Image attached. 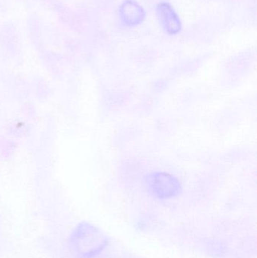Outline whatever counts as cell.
<instances>
[{
  "label": "cell",
  "mask_w": 257,
  "mask_h": 258,
  "mask_svg": "<svg viewBox=\"0 0 257 258\" xmlns=\"http://www.w3.org/2000/svg\"><path fill=\"white\" fill-rule=\"evenodd\" d=\"M109 242V238L101 229L82 222L70 235L69 248L74 258H95L107 248Z\"/></svg>",
  "instance_id": "cell-1"
},
{
  "label": "cell",
  "mask_w": 257,
  "mask_h": 258,
  "mask_svg": "<svg viewBox=\"0 0 257 258\" xmlns=\"http://www.w3.org/2000/svg\"><path fill=\"white\" fill-rule=\"evenodd\" d=\"M156 15L158 21L166 33L170 36L181 31L182 22L179 15L169 3L163 2L156 6Z\"/></svg>",
  "instance_id": "cell-3"
},
{
  "label": "cell",
  "mask_w": 257,
  "mask_h": 258,
  "mask_svg": "<svg viewBox=\"0 0 257 258\" xmlns=\"http://www.w3.org/2000/svg\"><path fill=\"white\" fill-rule=\"evenodd\" d=\"M149 192L160 200H167L179 195L181 186L176 177L166 173L156 172L146 177Z\"/></svg>",
  "instance_id": "cell-2"
},
{
  "label": "cell",
  "mask_w": 257,
  "mask_h": 258,
  "mask_svg": "<svg viewBox=\"0 0 257 258\" xmlns=\"http://www.w3.org/2000/svg\"><path fill=\"white\" fill-rule=\"evenodd\" d=\"M121 21L128 27L142 24L146 18L144 9L135 0H125L119 9Z\"/></svg>",
  "instance_id": "cell-4"
}]
</instances>
